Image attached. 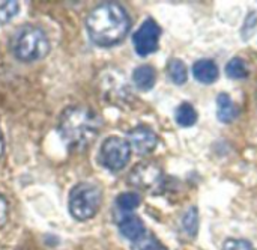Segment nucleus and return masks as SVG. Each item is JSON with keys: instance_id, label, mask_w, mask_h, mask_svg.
<instances>
[{"instance_id": "obj_1", "label": "nucleus", "mask_w": 257, "mask_h": 250, "mask_svg": "<svg viewBox=\"0 0 257 250\" xmlns=\"http://www.w3.org/2000/svg\"><path fill=\"white\" fill-rule=\"evenodd\" d=\"M126 11L113 2L95 6L86 18V30L90 41L99 47H113L122 42L130 32Z\"/></svg>"}, {"instance_id": "obj_2", "label": "nucleus", "mask_w": 257, "mask_h": 250, "mask_svg": "<svg viewBox=\"0 0 257 250\" xmlns=\"http://www.w3.org/2000/svg\"><path fill=\"white\" fill-rule=\"evenodd\" d=\"M99 115L84 106H71L65 109L59 119V133L69 149L81 151L93 143L101 131Z\"/></svg>"}, {"instance_id": "obj_3", "label": "nucleus", "mask_w": 257, "mask_h": 250, "mask_svg": "<svg viewBox=\"0 0 257 250\" xmlns=\"http://www.w3.org/2000/svg\"><path fill=\"white\" fill-rule=\"evenodd\" d=\"M12 53L21 62L41 60L50 53V41L42 29L24 26L12 39Z\"/></svg>"}, {"instance_id": "obj_4", "label": "nucleus", "mask_w": 257, "mask_h": 250, "mask_svg": "<svg viewBox=\"0 0 257 250\" xmlns=\"http://www.w3.org/2000/svg\"><path fill=\"white\" fill-rule=\"evenodd\" d=\"M102 193L92 183H78L69 193V213L74 219L84 222L92 219L101 208Z\"/></svg>"}, {"instance_id": "obj_5", "label": "nucleus", "mask_w": 257, "mask_h": 250, "mask_svg": "<svg viewBox=\"0 0 257 250\" xmlns=\"http://www.w3.org/2000/svg\"><path fill=\"white\" fill-rule=\"evenodd\" d=\"M131 158V148L128 140L111 136L105 139L99 148V163L111 171L119 172L122 171Z\"/></svg>"}, {"instance_id": "obj_6", "label": "nucleus", "mask_w": 257, "mask_h": 250, "mask_svg": "<svg viewBox=\"0 0 257 250\" xmlns=\"http://www.w3.org/2000/svg\"><path fill=\"white\" fill-rule=\"evenodd\" d=\"M128 181L140 190H152L160 187L163 181V169L154 161H142L133 168Z\"/></svg>"}, {"instance_id": "obj_7", "label": "nucleus", "mask_w": 257, "mask_h": 250, "mask_svg": "<svg viewBox=\"0 0 257 250\" xmlns=\"http://www.w3.org/2000/svg\"><path fill=\"white\" fill-rule=\"evenodd\" d=\"M160 36H161L160 26L152 18H148L137 29V32L133 36V44H134L136 53L139 56H148V54L157 51Z\"/></svg>"}, {"instance_id": "obj_8", "label": "nucleus", "mask_w": 257, "mask_h": 250, "mask_svg": "<svg viewBox=\"0 0 257 250\" xmlns=\"http://www.w3.org/2000/svg\"><path fill=\"white\" fill-rule=\"evenodd\" d=\"M128 143L134 152H137L139 155H146L157 148L158 137L148 127H136L128 134Z\"/></svg>"}, {"instance_id": "obj_9", "label": "nucleus", "mask_w": 257, "mask_h": 250, "mask_svg": "<svg viewBox=\"0 0 257 250\" xmlns=\"http://www.w3.org/2000/svg\"><path fill=\"white\" fill-rule=\"evenodd\" d=\"M193 74L194 78L203 85H211L214 81H217L220 71L218 66L214 60L211 59H200L193 65Z\"/></svg>"}, {"instance_id": "obj_10", "label": "nucleus", "mask_w": 257, "mask_h": 250, "mask_svg": "<svg viewBox=\"0 0 257 250\" xmlns=\"http://www.w3.org/2000/svg\"><path fill=\"white\" fill-rule=\"evenodd\" d=\"M119 231L126 240L134 243L145 235V225L137 216H126L119 222Z\"/></svg>"}, {"instance_id": "obj_11", "label": "nucleus", "mask_w": 257, "mask_h": 250, "mask_svg": "<svg viewBox=\"0 0 257 250\" xmlns=\"http://www.w3.org/2000/svg\"><path fill=\"white\" fill-rule=\"evenodd\" d=\"M239 115L238 106L232 101V98L227 94H220L217 97V116L220 122L230 124L233 122Z\"/></svg>"}, {"instance_id": "obj_12", "label": "nucleus", "mask_w": 257, "mask_h": 250, "mask_svg": "<svg viewBox=\"0 0 257 250\" xmlns=\"http://www.w3.org/2000/svg\"><path fill=\"white\" fill-rule=\"evenodd\" d=\"M133 81L140 91H149L155 86L157 81V72L152 66L143 65L134 69L133 72Z\"/></svg>"}, {"instance_id": "obj_13", "label": "nucleus", "mask_w": 257, "mask_h": 250, "mask_svg": "<svg viewBox=\"0 0 257 250\" xmlns=\"http://www.w3.org/2000/svg\"><path fill=\"white\" fill-rule=\"evenodd\" d=\"M175 119L181 127H193L197 122V112L190 103H182L175 112Z\"/></svg>"}, {"instance_id": "obj_14", "label": "nucleus", "mask_w": 257, "mask_h": 250, "mask_svg": "<svg viewBox=\"0 0 257 250\" xmlns=\"http://www.w3.org/2000/svg\"><path fill=\"white\" fill-rule=\"evenodd\" d=\"M226 74H227L229 78H233V80L247 78L248 77V65H247V62L244 59L233 57L226 65Z\"/></svg>"}, {"instance_id": "obj_15", "label": "nucleus", "mask_w": 257, "mask_h": 250, "mask_svg": "<svg viewBox=\"0 0 257 250\" xmlns=\"http://www.w3.org/2000/svg\"><path fill=\"white\" fill-rule=\"evenodd\" d=\"M167 74L170 77V80L181 86L187 81V77H188V72H187V66L185 63L181 60V59H172L169 62V66H167Z\"/></svg>"}, {"instance_id": "obj_16", "label": "nucleus", "mask_w": 257, "mask_h": 250, "mask_svg": "<svg viewBox=\"0 0 257 250\" xmlns=\"http://www.w3.org/2000/svg\"><path fill=\"white\" fill-rule=\"evenodd\" d=\"M182 228H184L185 234H187L190 238H194V237H196L197 229H199V217H197V208H196V207H191V208L184 214Z\"/></svg>"}, {"instance_id": "obj_17", "label": "nucleus", "mask_w": 257, "mask_h": 250, "mask_svg": "<svg viewBox=\"0 0 257 250\" xmlns=\"http://www.w3.org/2000/svg\"><path fill=\"white\" fill-rule=\"evenodd\" d=\"M140 196L134 192H126L117 196L116 199V205L117 208H120L122 211H133L140 205Z\"/></svg>"}, {"instance_id": "obj_18", "label": "nucleus", "mask_w": 257, "mask_h": 250, "mask_svg": "<svg viewBox=\"0 0 257 250\" xmlns=\"http://www.w3.org/2000/svg\"><path fill=\"white\" fill-rule=\"evenodd\" d=\"M133 250H167L155 237L152 235H143L137 241L133 243Z\"/></svg>"}, {"instance_id": "obj_19", "label": "nucleus", "mask_w": 257, "mask_h": 250, "mask_svg": "<svg viewBox=\"0 0 257 250\" xmlns=\"http://www.w3.org/2000/svg\"><path fill=\"white\" fill-rule=\"evenodd\" d=\"M20 11V5L18 2H5L0 5V24H6L9 23Z\"/></svg>"}, {"instance_id": "obj_20", "label": "nucleus", "mask_w": 257, "mask_h": 250, "mask_svg": "<svg viewBox=\"0 0 257 250\" xmlns=\"http://www.w3.org/2000/svg\"><path fill=\"white\" fill-rule=\"evenodd\" d=\"M257 26V15L256 12H250V15L245 18V23H244V27H242V39L247 41L250 39L254 32H256Z\"/></svg>"}, {"instance_id": "obj_21", "label": "nucleus", "mask_w": 257, "mask_h": 250, "mask_svg": "<svg viewBox=\"0 0 257 250\" xmlns=\"http://www.w3.org/2000/svg\"><path fill=\"white\" fill-rule=\"evenodd\" d=\"M221 250H254V247L245 240H227Z\"/></svg>"}, {"instance_id": "obj_22", "label": "nucleus", "mask_w": 257, "mask_h": 250, "mask_svg": "<svg viewBox=\"0 0 257 250\" xmlns=\"http://www.w3.org/2000/svg\"><path fill=\"white\" fill-rule=\"evenodd\" d=\"M6 219H8V202H6V199L0 195V226L5 225Z\"/></svg>"}, {"instance_id": "obj_23", "label": "nucleus", "mask_w": 257, "mask_h": 250, "mask_svg": "<svg viewBox=\"0 0 257 250\" xmlns=\"http://www.w3.org/2000/svg\"><path fill=\"white\" fill-rule=\"evenodd\" d=\"M3 148H5V143H3V136H2V131H0V157L3 154Z\"/></svg>"}]
</instances>
